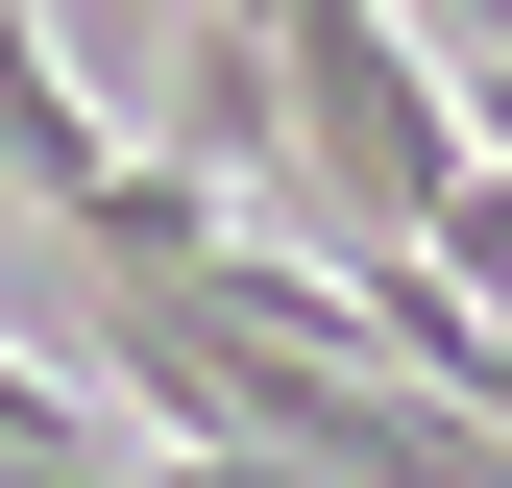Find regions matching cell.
<instances>
[{"mask_svg": "<svg viewBox=\"0 0 512 488\" xmlns=\"http://www.w3.org/2000/svg\"><path fill=\"white\" fill-rule=\"evenodd\" d=\"M98 171H122V122H98L74 74H49V25H25V0H0V196H49V220H74Z\"/></svg>", "mask_w": 512, "mask_h": 488, "instance_id": "1", "label": "cell"}]
</instances>
